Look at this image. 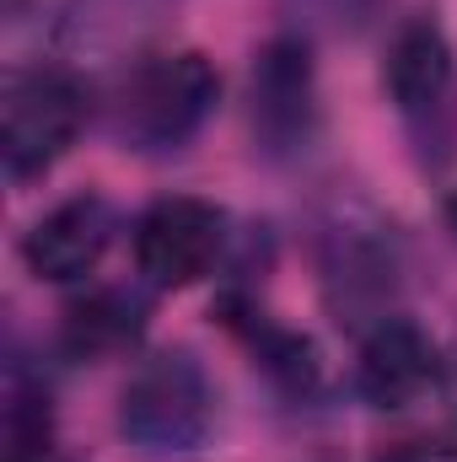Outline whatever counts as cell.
<instances>
[{"instance_id": "obj_1", "label": "cell", "mask_w": 457, "mask_h": 462, "mask_svg": "<svg viewBox=\"0 0 457 462\" xmlns=\"http://www.w3.org/2000/svg\"><path fill=\"white\" fill-rule=\"evenodd\" d=\"M221 76L200 49H173V54H145L135 60L114 87V134L124 151L140 156H167L183 151L205 118L216 114Z\"/></svg>"}, {"instance_id": "obj_2", "label": "cell", "mask_w": 457, "mask_h": 462, "mask_svg": "<svg viewBox=\"0 0 457 462\" xmlns=\"http://www.w3.org/2000/svg\"><path fill=\"white\" fill-rule=\"evenodd\" d=\"M92 118V92L76 70L65 65H16L0 92V156L5 178L27 183L43 178L87 129Z\"/></svg>"}, {"instance_id": "obj_3", "label": "cell", "mask_w": 457, "mask_h": 462, "mask_svg": "<svg viewBox=\"0 0 457 462\" xmlns=\"http://www.w3.org/2000/svg\"><path fill=\"white\" fill-rule=\"evenodd\" d=\"M216 425V387L189 349H162L135 365L118 398V430L151 457H189Z\"/></svg>"}, {"instance_id": "obj_4", "label": "cell", "mask_w": 457, "mask_h": 462, "mask_svg": "<svg viewBox=\"0 0 457 462\" xmlns=\"http://www.w3.org/2000/svg\"><path fill=\"white\" fill-rule=\"evenodd\" d=\"M221 247H227V216L210 199H194V194L156 199L135 221V269L156 291L200 285L221 263Z\"/></svg>"}, {"instance_id": "obj_5", "label": "cell", "mask_w": 457, "mask_h": 462, "mask_svg": "<svg viewBox=\"0 0 457 462\" xmlns=\"http://www.w3.org/2000/svg\"><path fill=\"white\" fill-rule=\"evenodd\" d=\"M318 129V76H312V49L302 32H285L264 43L253 65V134L269 156L307 151Z\"/></svg>"}, {"instance_id": "obj_6", "label": "cell", "mask_w": 457, "mask_h": 462, "mask_svg": "<svg viewBox=\"0 0 457 462\" xmlns=\"http://www.w3.org/2000/svg\"><path fill=\"white\" fill-rule=\"evenodd\" d=\"M442 382V349L409 318H377L355 355V393L371 409H409Z\"/></svg>"}, {"instance_id": "obj_7", "label": "cell", "mask_w": 457, "mask_h": 462, "mask_svg": "<svg viewBox=\"0 0 457 462\" xmlns=\"http://www.w3.org/2000/svg\"><path fill=\"white\" fill-rule=\"evenodd\" d=\"M114 231H118V216L103 194H70L49 216H38V226L22 242V258H27V269L38 280L76 285V280H87L103 263Z\"/></svg>"}, {"instance_id": "obj_8", "label": "cell", "mask_w": 457, "mask_h": 462, "mask_svg": "<svg viewBox=\"0 0 457 462\" xmlns=\"http://www.w3.org/2000/svg\"><path fill=\"white\" fill-rule=\"evenodd\" d=\"M382 87H387L393 108L404 118H415V124H425V118H436L447 108L452 49H447V32L431 16H415L393 32L387 60H382Z\"/></svg>"}, {"instance_id": "obj_9", "label": "cell", "mask_w": 457, "mask_h": 462, "mask_svg": "<svg viewBox=\"0 0 457 462\" xmlns=\"http://www.w3.org/2000/svg\"><path fill=\"white\" fill-rule=\"evenodd\" d=\"M145 334V296L129 285H98L65 307L60 345L76 360H114L129 355Z\"/></svg>"}, {"instance_id": "obj_10", "label": "cell", "mask_w": 457, "mask_h": 462, "mask_svg": "<svg viewBox=\"0 0 457 462\" xmlns=\"http://www.w3.org/2000/svg\"><path fill=\"white\" fill-rule=\"evenodd\" d=\"M221 318L231 323V334L258 355V365H264L280 387H291V393H312V387H318V349H312L307 334L275 323V318L258 312L247 296H227V301H221Z\"/></svg>"}, {"instance_id": "obj_11", "label": "cell", "mask_w": 457, "mask_h": 462, "mask_svg": "<svg viewBox=\"0 0 457 462\" xmlns=\"http://www.w3.org/2000/svg\"><path fill=\"white\" fill-rule=\"evenodd\" d=\"M0 462H54V409L49 387L11 365L5 376V414H0Z\"/></svg>"}, {"instance_id": "obj_12", "label": "cell", "mask_w": 457, "mask_h": 462, "mask_svg": "<svg viewBox=\"0 0 457 462\" xmlns=\"http://www.w3.org/2000/svg\"><path fill=\"white\" fill-rule=\"evenodd\" d=\"M329 285L340 307H377L393 291V258H382V247H371L360 231H340L334 253H329Z\"/></svg>"}, {"instance_id": "obj_13", "label": "cell", "mask_w": 457, "mask_h": 462, "mask_svg": "<svg viewBox=\"0 0 457 462\" xmlns=\"http://www.w3.org/2000/svg\"><path fill=\"white\" fill-rule=\"evenodd\" d=\"M285 11L302 22V38L307 32H355L377 11V0H285Z\"/></svg>"}, {"instance_id": "obj_14", "label": "cell", "mask_w": 457, "mask_h": 462, "mask_svg": "<svg viewBox=\"0 0 457 462\" xmlns=\"http://www.w3.org/2000/svg\"><path fill=\"white\" fill-rule=\"evenodd\" d=\"M76 0H5V27L11 32H38V27H54Z\"/></svg>"}, {"instance_id": "obj_15", "label": "cell", "mask_w": 457, "mask_h": 462, "mask_svg": "<svg viewBox=\"0 0 457 462\" xmlns=\"http://www.w3.org/2000/svg\"><path fill=\"white\" fill-rule=\"evenodd\" d=\"M371 462H457V447L431 436H404V441H387Z\"/></svg>"}, {"instance_id": "obj_16", "label": "cell", "mask_w": 457, "mask_h": 462, "mask_svg": "<svg viewBox=\"0 0 457 462\" xmlns=\"http://www.w3.org/2000/svg\"><path fill=\"white\" fill-rule=\"evenodd\" d=\"M54 462H65V457H54Z\"/></svg>"}, {"instance_id": "obj_17", "label": "cell", "mask_w": 457, "mask_h": 462, "mask_svg": "<svg viewBox=\"0 0 457 462\" xmlns=\"http://www.w3.org/2000/svg\"><path fill=\"white\" fill-rule=\"evenodd\" d=\"M323 462H329V457H323Z\"/></svg>"}]
</instances>
